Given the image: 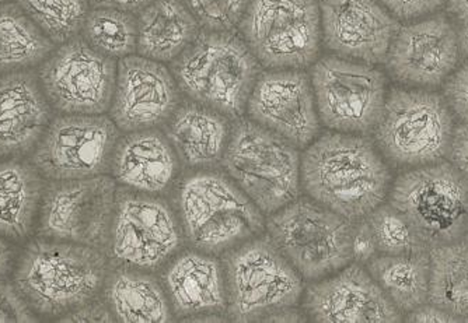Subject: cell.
<instances>
[{"mask_svg":"<svg viewBox=\"0 0 468 323\" xmlns=\"http://www.w3.org/2000/svg\"><path fill=\"white\" fill-rule=\"evenodd\" d=\"M173 206L186 243L214 256L265 234L264 213L225 171L197 170L180 177Z\"/></svg>","mask_w":468,"mask_h":323,"instance_id":"obj_2","label":"cell"},{"mask_svg":"<svg viewBox=\"0 0 468 323\" xmlns=\"http://www.w3.org/2000/svg\"><path fill=\"white\" fill-rule=\"evenodd\" d=\"M177 212L165 196L118 186L107 256L110 266L156 273L183 251Z\"/></svg>","mask_w":468,"mask_h":323,"instance_id":"obj_11","label":"cell"},{"mask_svg":"<svg viewBox=\"0 0 468 323\" xmlns=\"http://www.w3.org/2000/svg\"><path fill=\"white\" fill-rule=\"evenodd\" d=\"M246 112L252 122L299 150L306 149L320 136L322 122L306 70H262L250 94Z\"/></svg>","mask_w":468,"mask_h":323,"instance_id":"obj_17","label":"cell"},{"mask_svg":"<svg viewBox=\"0 0 468 323\" xmlns=\"http://www.w3.org/2000/svg\"><path fill=\"white\" fill-rule=\"evenodd\" d=\"M6 2H9V0H0V5L6 4Z\"/></svg>","mask_w":468,"mask_h":323,"instance_id":"obj_47","label":"cell"},{"mask_svg":"<svg viewBox=\"0 0 468 323\" xmlns=\"http://www.w3.org/2000/svg\"><path fill=\"white\" fill-rule=\"evenodd\" d=\"M117 188L109 174L48 181L39 206V238L91 246L107 254Z\"/></svg>","mask_w":468,"mask_h":323,"instance_id":"obj_14","label":"cell"},{"mask_svg":"<svg viewBox=\"0 0 468 323\" xmlns=\"http://www.w3.org/2000/svg\"><path fill=\"white\" fill-rule=\"evenodd\" d=\"M449 162L468 178V123H456Z\"/></svg>","mask_w":468,"mask_h":323,"instance_id":"obj_40","label":"cell"},{"mask_svg":"<svg viewBox=\"0 0 468 323\" xmlns=\"http://www.w3.org/2000/svg\"><path fill=\"white\" fill-rule=\"evenodd\" d=\"M463 240H464L465 243L468 244V222H467V228H465L464 238H463Z\"/></svg>","mask_w":468,"mask_h":323,"instance_id":"obj_46","label":"cell"},{"mask_svg":"<svg viewBox=\"0 0 468 323\" xmlns=\"http://www.w3.org/2000/svg\"><path fill=\"white\" fill-rule=\"evenodd\" d=\"M54 115L37 72L0 75V159L33 153Z\"/></svg>","mask_w":468,"mask_h":323,"instance_id":"obj_23","label":"cell"},{"mask_svg":"<svg viewBox=\"0 0 468 323\" xmlns=\"http://www.w3.org/2000/svg\"><path fill=\"white\" fill-rule=\"evenodd\" d=\"M430 303L468 320V244L464 240L430 249Z\"/></svg>","mask_w":468,"mask_h":323,"instance_id":"obj_30","label":"cell"},{"mask_svg":"<svg viewBox=\"0 0 468 323\" xmlns=\"http://www.w3.org/2000/svg\"><path fill=\"white\" fill-rule=\"evenodd\" d=\"M444 7L454 21H468V0H446Z\"/></svg>","mask_w":468,"mask_h":323,"instance_id":"obj_43","label":"cell"},{"mask_svg":"<svg viewBox=\"0 0 468 323\" xmlns=\"http://www.w3.org/2000/svg\"><path fill=\"white\" fill-rule=\"evenodd\" d=\"M231 125L226 115L186 99L162 129L183 167L197 171L220 165L230 141Z\"/></svg>","mask_w":468,"mask_h":323,"instance_id":"obj_24","label":"cell"},{"mask_svg":"<svg viewBox=\"0 0 468 323\" xmlns=\"http://www.w3.org/2000/svg\"><path fill=\"white\" fill-rule=\"evenodd\" d=\"M160 282L176 319L228 311L225 270L219 256L184 249L163 267Z\"/></svg>","mask_w":468,"mask_h":323,"instance_id":"obj_22","label":"cell"},{"mask_svg":"<svg viewBox=\"0 0 468 323\" xmlns=\"http://www.w3.org/2000/svg\"><path fill=\"white\" fill-rule=\"evenodd\" d=\"M302 189L351 222L388 202L394 177L369 136L325 132L304 149Z\"/></svg>","mask_w":468,"mask_h":323,"instance_id":"obj_1","label":"cell"},{"mask_svg":"<svg viewBox=\"0 0 468 323\" xmlns=\"http://www.w3.org/2000/svg\"><path fill=\"white\" fill-rule=\"evenodd\" d=\"M365 267L402 317L430 303V251L376 255Z\"/></svg>","mask_w":468,"mask_h":323,"instance_id":"obj_28","label":"cell"},{"mask_svg":"<svg viewBox=\"0 0 468 323\" xmlns=\"http://www.w3.org/2000/svg\"><path fill=\"white\" fill-rule=\"evenodd\" d=\"M441 90L457 122L468 123V60L452 73Z\"/></svg>","mask_w":468,"mask_h":323,"instance_id":"obj_35","label":"cell"},{"mask_svg":"<svg viewBox=\"0 0 468 323\" xmlns=\"http://www.w3.org/2000/svg\"><path fill=\"white\" fill-rule=\"evenodd\" d=\"M456 23L457 41H459L460 59L468 60V21H454Z\"/></svg>","mask_w":468,"mask_h":323,"instance_id":"obj_45","label":"cell"},{"mask_svg":"<svg viewBox=\"0 0 468 323\" xmlns=\"http://www.w3.org/2000/svg\"><path fill=\"white\" fill-rule=\"evenodd\" d=\"M33 309L12 283H0V323L38 322Z\"/></svg>","mask_w":468,"mask_h":323,"instance_id":"obj_36","label":"cell"},{"mask_svg":"<svg viewBox=\"0 0 468 323\" xmlns=\"http://www.w3.org/2000/svg\"><path fill=\"white\" fill-rule=\"evenodd\" d=\"M367 227L378 255H404L430 251L409 220L390 203H383L367 217Z\"/></svg>","mask_w":468,"mask_h":323,"instance_id":"obj_33","label":"cell"},{"mask_svg":"<svg viewBox=\"0 0 468 323\" xmlns=\"http://www.w3.org/2000/svg\"><path fill=\"white\" fill-rule=\"evenodd\" d=\"M118 62L94 51L80 36L58 46L37 69L42 93L57 114L109 112Z\"/></svg>","mask_w":468,"mask_h":323,"instance_id":"obj_15","label":"cell"},{"mask_svg":"<svg viewBox=\"0 0 468 323\" xmlns=\"http://www.w3.org/2000/svg\"><path fill=\"white\" fill-rule=\"evenodd\" d=\"M265 233L307 283L354 262V222L309 196L268 215Z\"/></svg>","mask_w":468,"mask_h":323,"instance_id":"obj_6","label":"cell"},{"mask_svg":"<svg viewBox=\"0 0 468 323\" xmlns=\"http://www.w3.org/2000/svg\"><path fill=\"white\" fill-rule=\"evenodd\" d=\"M303 308L318 323H397L404 318L365 265L352 262L330 277L313 283Z\"/></svg>","mask_w":468,"mask_h":323,"instance_id":"obj_20","label":"cell"},{"mask_svg":"<svg viewBox=\"0 0 468 323\" xmlns=\"http://www.w3.org/2000/svg\"><path fill=\"white\" fill-rule=\"evenodd\" d=\"M170 70L186 99L236 120L246 114L262 67L240 34L202 30Z\"/></svg>","mask_w":468,"mask_h":323,"instance_id":"obj_4","label":"cell"},{"mask_svg":"<svg viewBox=\"0 0 468 323\" xmlns=\"http://www.w3.org/2000/svg\"><path fill=\"white\" fill-rule=\"evenodd\" d=\"M407 322L417 323H449V322H465L463 318L456 317L451 312L443 311L431 303L423 304L418 307L414 311L407 314Z\"/></svg>","mask_w":468,"mask_h":323,"instance_id":"obj_41","label":"cell"},{"mask_svg":"<svg viewBox=\"0 0 468 323\" xmlns=\"http://www.w3.org/2000/svg\"><path fill=\"white\" fill-rule=\"evenodd\" d=\"M181 168L183 164L163 129H146L121 135L110 174L118 186L165 196L175 191Z\"/></svg>","mask_w":468,"mask_h":323,"instance_id":"obj_21","label":"cell"},{"mask_svg":"<svg viewBox=\"0 0 468 323\" xmlns=\"http://www.w3.org/2000/svg\"><path fill=\"white\" fill-rule=\"evenodd\" d=\"M322 44L344 59L385 65L399 20L378 0H320Z\"/></svg>","mask_w":468,"mask_h":323,"instance_id":"obj_19","label":"cell"},{"mask_svg":"<svg viewBox=\"0 0 468 323\" xmlns=\"http://www.w3.org/2000/svg\"><path fill=\"white\" fill-rule=\"evenodd\" d=\"M154 0H89L90 9H115L138 16Z\"/></svg>","mask_w":468,"mask_h":323,"instance_id":"obj_42","label":"cell"},{"mask_svg":"<svg viewBox=\"0 0 468 323\" xmlns=\"http://www.w3.org/2000/svg\"><path fill=\"white\" fill-rule=\"evenodd\" d=\"M388 202L430 249L464 238L468 178L451 162L402 171L391 183Z\"/></svg>","mask_w":468,"mask_h":323,"instance_id":"obj_9","label":"cell"},{"mask_svg":"<svg viewBox=\"0 0 468 323\" xmlns=\"http://www.w3.org/2000/svg\"><path fill=\"white\" fill-rule=\"evenodd\" d=\"M79 36L99 54L123 59L136 54L138 20L133 13L90 9Z\"/></svg>","mask_w":468,"mask_h":323,"instance_id":"obj_31","label":"cell"},{"mask_svg":"<svg viewBox=\"0 0 468 323\" xmlns=\"http://www.w3.org/2000/svg\"><path fill=\"white\" fill-rule=\"evenodd\" d=\"M46 181L30 160H0V235L15 243L27 240Z\"/></svg>","mask_w":468,"mask_h":323,"instance_id":"obj_27","label":"cell"},{"mask_svg":"<svg viewBox=\"0 0 468 323\" xmlns=\"http://www.w3.org/2000/svg\"><path fill=\"white\" fill-rule=\"evenodd\" d=\"M202 30L234 31L251 0H181Z\"/></svg>","mask_w":468,"mask_h":323,"instance_id":"obj_34","label":"cell"},{"mask_svg":"<svg viewBox=\"0 0 468 323\" xmlns=\"http://www.w3.org/2000/svg\"><path fill=\"white\" fill-rule=\"evenodd\" d=\"M181 101L183 94L165 63L141 55L118 60L109 117L121 132L162 129Z\"/></svg>","mask_w":468,"mask_h":323,"instance_id":"obj_18","label":"cell"},{"mask_svg":"<svg viewBox=\"0 0 468 323\" xmlns=\"http://www.w3.org/2000/svg\"><path fill=\"white\" fill-rule=\"evenodd\" d=\"M301 151L249 118L231 125L220 165L265 215L301 198Z\"/></svg>","mask_w":468,"mask_h":323,"instance_id":"obj_7","label":"cell"},{"mask_svg":"<svg viewBox=\"0 0 468 323\" xmlns=\"http://www.w3.org/2000/svg\"><path fill=\"white\" fill-rule=\"evenodd\" d=\"M399 23L420 20L441 12L446 0H378Z\"/></svg>","mask_w":468,"mask_h":323,"instance_id":"obj_37","label":"cell"},{"mask_svg":"<svg viewBox=\"0 0 468 323\" xmlns=\"http://www.w3.org/2000/svg\"><path fill=\"white\" fill-rule=\"evenodd\" d=\"M15 4L57 47L80 34L90 12L89 0H15Z\"/></svg>","mask_w":468,"mask_h":323,"instance_id":"obj_32","label":"cell"},{"mask_svg":"<svg viewBox=\"0 0 468 323\" xmlns=\"http://www.w3.org/2000/svg\"><path fill=\"white\" fill-rule=\"evenodd\" d=\"M228 290L226 315L233 322H257L273 312L296 308L304 280L267 233L222 255Z\"/></svg>","mask_w":468,"mask_h":323,"instance_id":"obj_8","label":"cell"},{"mask_svg":"<svg viewBox=\"0 0 468 323\" xmlns=\"http://www.w3.org/2000/svg\"><path fill=\"white\" fill-rule=\"evenodd\" d=\"M136 20V54L165 65L175 62L202 31L181 0H154Z\"/></svg>","mask_w":468,"mask_h":323,"instance_id":"obj_26","label":"cell"},{"mask_svg":"<svg viewBox=\"0 0 468 323\" xmlns=\"http://www.w3.org/2000/svg\"><path fill=\"white\" fill-rule=\"evenodd\" d=\"M101 296L115 322L165 323L176 319L162 282L154 273L112 267Z\"/></svg>","mask_w":468,"mask_h":323,"instance_id":"obj_25","label":"cell"},{"mask_svg":"<svg viewBox=\"0 0 468 323\" xmlns=\"http://www.w3.org/2000/svg\"><path fill=\"white\" fill-rule=\"evenodd\" d=\"M58 322L68 323H110L115 322L114 315L112 309L105 303L102 296L91 299L89 303L72 309L62 315V318L58 319Z\"/></svg>","mask_w":468,"mask_h":323,"instance_id":"obj_38","label":"cell"},{"mask_svg":"<svg viewBox=\"0 0 468 323\" xmlns=\"http://www.w3.org/2000/svg\"><path fill=\"white\" fill-rule=\"evenodd\" d=\"M378 254L367 220L354 222V262L367 265Z\"/></svg>","mask_w":468,"mask_h":323,"instance_id":"obj_39","label":"cell"},{"mask_svg":"<svg viewBox=\"0 0 468 323\" xmlns=\"http://www.w3.org/2000/svg\"><path fill=\"white\" fill-rule=\"evenodd\" d=\"M310 78L322 125L333 132L372 135L388 97L383 70L327 55L313 63Z\"/></svg>","mask_w":468,"mask_h":323,"instance_id":"obj_12","label":"cell"},{"mask_svg":"<svg viewBox=\"0 0 468 323\" xmlns=\"http://www.w3.org/2000/svg\"><path fill=\"white\" fill-rule=\"evenodd\" d=\"M460 63L456 23L441 10L399 25L385 67L399 86L436 90L443 88Z\"/></svg>","mask_w":468,"mask_h":323,"instance_id":"obj_16","label":"cell"},{"mask_svg":"<svg viewBox=\"0 0 468 323\" xmlns=\"http://www.w3.org/2000/svg\"><path fill=\"white\" fill-rule=\"evenodd\" d=\"M55 48L15 2L0 5V75L33 70Z\"/></svg>","mask_w":468,"mask_h":323,"instance_id":"obj_29","label":"cell"},{"mask_svg":"<svg viewBox=\"0 0 468 323\" xmlns=\"http://www.w3.org/2000/svg\"><path fill=\"white\" fill-rule=\"evenodd\" d=\"M13 252L9 244L0 238V280H4L12 269Z\"/></svg>","mask_w":468,"mask_h":323,"instance_id":"obj_44","label":"cell"},{"mask_svg":"<svg viewBox=\"0 0 468 323\" xmlns=\"http://www.w3.org/2000/svg\"><path fill=\"white\" fill-rule=\"evenodd\" d=\"M121 133L109 115L57 114L28 160L47 181L110 174Z\"/></svg>","mask_w":468,"mask_h":323,"instance_id":"obj_13","label":"cell"},{"mask_svg":"<svg viewBox=\"0 0 468 323\" xmlns=\"http://www.w3.org/2000/svg\"><path fill=\"white\" fill-rule=\"evenodd\" d=\"M110 269L104 251L38 236L21 254L13 285L36 314L58 318L101 296Z\"/></svg>","mask_w":468,"mask_h":323,"instance_id":"obj_3","label":"cell"},{"mask_svg":"<svg viewBox=\"0 0 468 323\" xmlns=\"http://www.w3.org/2000/svg\"><path fill=\"white\" fill-rule=\"evenodd\" d=\"M238 31L265 69H309L322 51L320 0H251Z\"/></svg>","mask_w":468,"mask_h":323,"instance_id":"obj_10","label":"cell"},{"mask_svg":"<svg viewBox=\"0 0 468 323\" xmlns=\"http://www.w3.org/2000/svg\"><path fill=\"white\" fill-rule=\"evenodd\" d=\"M456 118L443 94L425 89H388L373 141L397 170L448 162Z\"/></svg>","mask_w":468,"mask_h":323,"instance_id":"obj_5","label":"cell"}]
</instances>
